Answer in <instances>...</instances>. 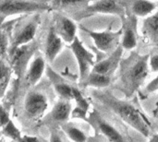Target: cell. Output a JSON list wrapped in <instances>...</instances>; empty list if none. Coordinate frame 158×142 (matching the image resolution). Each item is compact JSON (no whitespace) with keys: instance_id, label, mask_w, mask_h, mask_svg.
Returning <instances> with one entry per match:
<instances>
[{"instance_id":"1","label":"cell","mask_w":158,"mask_h":142,"mask_svg":"<svg viewBox=\"0 0 158 142\" xmlns=\"http://www.w3.org/2000/svg\"><path fill=\"white\" fill-rule=\"evenodd\" d=\"M149 55H140L132 51L119 64L118 89L126 97L132 96L143 84L149 74Z\"/></svg>"},{"instance_id":"2","label":"cell","mask_w":158,"mask_h":142,"mask_svg":"<svg viewBox=\"0 0 158 142\" xmlns=\"http://www.w3.org/2000/svg\"><path fill=\"white\" fill-rule=\"evenodd\" d=\"M98 99L117 114L127 125L138 131L141 135L147 138L150 129L139 110L127 101L119 100L109 92H96Z\"/></svg>"},{"instance_id":"3","label":"cell","mask_w":158,"mask_h":142,"mask_svg":"<svg viewBox=\"0 0 158 142\" xmlns=\"http://www.w3.org/2000/svg\"><path fill=\"white\" fill-rule=\"evenodd\" d=\"M51 11L49 3L33 0H0V16L5 18L13 15H32Z\"/></svg>"},{"instance_id":"4","label":"cell","mask_w":158,"mask_h":142,"mask_svg":"<svg viewBox=\"0 0 158 142\" xmlns=\"http://www.w3.org/2000/svg\"><path fill=\"white\" fill-rule=\"evenodd\" d=\"M98 13L117 15L122 19L127 12L122 0H96L93 4H89L85 7L72 13L71 17L75 20H81Z\"/></svg>"},{"instance_id":"5","label":"cell","mask_w":158,"mask_h":142,"mask_svg":"<svg viewBox=\"0 0 158 142\" xmlns=\"http://www.w3.org/2000/svg\"><path fill=\"white\" fill-rule=\"evenodd\" d=\"M40 22L41 17L38 13L32 14L30 19L25 21L22 20V22L21 18H18V24L15 27V31L10 39V48L19 47L32 42Z\"/></svg>"},{"instance_id":"6","label":"cell","mask_w":158,"mask_h":142,"mask_svg":"<svg viewBox=\"0 0 158 142\" xmlns=\"http://www.w3.org/2000/svg\"><path fill=\"white\" fill-rule=\"evenodd\" d=\"M80 29L86 32L94 41L96 48L104 53H112L120 43L119 40L122 35V29L117 31L111 30V25L104 31H94L81 25Z\"/></svg>"},{"instance_id":"7","label":"cell","mask_w":158,"mask_h":142,"mask_svg":"<svg viewBox=\"0 0 158 142\" xmlns=\"http://www.w3.org/2000/svg\"><path fill=\"white\" fill-rule=\"evenodd\" d=\"M69 47L78 62L80 79L81 82L87 78V76L91 72V67H93L95 64L94 55L93 53H91L84 47V45L77 36L69 44Z\"/></svg>"},{"instance_id":"8","label":"cell","mask_w":158,"mask_h":142,"mask_svg":"<svg viewBox=\"0 0 158 142\" xmlns=\"http://www.w3.org/2000/svg\"><path fill=\"white\" fill-rule=\"evenodd\" d=\"M38 48V43L37 41H32L27 44L15 47V48H10L8 51L11 66L14 67L16 72L19 75L21 74L31 58V56L34 54V52Z\"/></svg>"},{"instance_id":"9","label":"cell","mask_w":158,"mask_h":142,"mask_svg":"<svg viewBox=\"0 0 158 142\" xmlns=\"http://www.w3.org/2000/svg\"><path fill=\"white\" fill-rule=\"evenodd\" d=\"M122 20V35H121V43L120 45L123 49L131 51L133 50L138 43L139 35H138V17L135 15L127 12L126 16Z\"/></svg>"},{"instance_id":"10","label":"cell","mask_w":158,"mask_h":142,"mask_svg":"<svg viewBox=\"0 0 158 142\" xmlns=\"http://www.w3.org/2000/svg\"><path fill=\"white\" fill-rule=\"evenodd\" d=\"M57 35L67 43H71L75 39L77 32L76 23L69 17L62 14H54V24H53Z\"/></svg>"},{"instance_id":"11","label":"cell","mask_w":158,"mask_h":142,"mask_svg":"<svg viewBox=\"0 0 158 142\" xmlns=\"http://www.w3.org/2000/svg\"><path fill=\"white\" fill-rule=\"evenodd\" d=\"M26 113L31 118H38L48 108L47 98L40 91H29L24 102Z\"/></svg>"},{"instance_id":"12","label":"cell","mask_w":158,"mask_h":142,"mask_svg":"<svg viewBox=\"0 0 158 142\" xmlns=\"http://www.w3.org/2000/svg\"><path fill=\"white\" fill-rule=\"evenodd\" d=\"M122 55H123V47L119 44L109 55L108 57L95 63L91 71L112 77L114 72L119 67L120 61L122 60Z\"/></svg>"},{"instance_id":"13","label":"cell","mask_w":158,"mask_h":142,"mask_svg":"<svg viewBox=\"0 0 158 142\" xmlns=\"http://www.w3.org/2000/svg\"><path fill=\"white\" fill-rule=\"evenodd\" d=\"M63 47V41L57 35L55 30L54 26H50L49 30L46 35L45 44H44V55L48 62H53L57 55L61 52Z\"/></svg>"},{"instance_id":"14","label":"cell","mask_w":158,"mask_h":142,"mask_svg":"<svg viewBox=\"0 0 158 142\" xmlns=\"http://www.w3.org/2000/svg\"><path fill=\"white\" fill-rule=\"evenodd\" d=\"M126 12L131 13L136 17H146L156 8V3L150 0H122Z\"/></svg>"},{"instance_id":"15","label":"cell","mask_w":158,"mask_h":142,"mask_svg":"<svg viewBox=\"0 0 158 142\" xmlns=\"http://www.w3.org/2000/svg\"><path fill=\"white\" fill-rule=\"evenodd\" d=\"M142 34L151 44H158V11L143 19Z\"/></svg>"},{"instance_id":"16","label":"cell","mask_w":158,"mask_h":142,"mask_svg":"<svg viewBox=\"0 0 158 142\" xmlns=\"http://www.w3.org/2000/svg\"><path fill=\"white\" fill-rule=\"evenodd\" d=\"M45 69V61L43 56H36L31 63V66L26 73V82L30 86H34L41 79Z\"/></svg>"},{"instance_id":"17","label":"cell","mask_w":158,"mask_h":142,"mask_svg":"<svg viewBox=\"0 0 158 142\" xmlns=\"http://www.w3.org/2000/svg\"><path fill=\"white\" fill-rule=\"evenodd\" d=\"M91 0H51L49 3L51 11H71L76 12L90 4Z\"/></svg>"},{"instance_id":"18","label":"cell","mask_w":158,"mask_h":142,"mask_svg":"<svg viewBox=\"0 0 158 142\" xmlns=\"http://www.w3.org/2000/svg\"><path fill=\"white\" fill-rule=\"evenodd\" d=\"M96 124L100 132L110 142H125L124 138L120 134V132L111 124L106 122V120L97 116Z\"/></svg>"},{"instance_id":"19","label":"cell","mask_w":158,"mask_h":142,"mask_svg":"<svg viewBox=\"0 0 158 142\" xmlns=\"http://www.w3.org/2000/svg\"><path fill=\"white\" fill-rule=\"evenodd\" d=\"M112 77L91 71L87 78L81 82V85L84 88L94 87V88H106L111 84Z\"/></svg>"},{"instance_id":"20","label":"cell","mask_w":158,"mask_h":142,"mask_svg":"<svg viewBox=\"0 0 158 142\" xmlns=\"http://www.w3.org/2000/svg\"><path fill=\"white\" fill-rule=\"evenodd\" d=\"M70 113H71V104L69 101L61 100L55 104L51 115L54 120L57 122H65L69 119Z\"/></svg>"},{"instance_id":"21","label":"cell","mask_w":158,"mask_h":142,"mask_svg":"<svg viewBox=\"0 0 158 142\" xmlns=\"http://www.w3.org/2000/svg\"><path fill=\"white\" fill-rule=\"evenodd\" d=\"M73 100L76 102V109L73 111V116L85 119V116L89 109V103L77 88H73Z\"/></svg>"},{"instance_id":"22","label":"cell","mask_w":158,"mask_h":142,"mask_svg":"<svg viewBox=\"0 0 158 142\" xmlns=\"http://www.w3.org/2000/svg\"><path fill=\"white\" fill-rule=\"evenodd\" d=\"M11 67L2 57H0V99L4 96L6 92L11 77Z\"/></svg>"},{"instance_id":"23","label":"cell","mask_w":158,"mask_h":142,"mask_svg":"<svg viewBox=\"0 0 158 142\" xmlns=\"http://www.w3.org/2000/svg\"><path fill=\"white\" fill-rule=\"evenodd\" d=\"M63 130L65 131L67 136L69 138V140H71L73 142L87 141V136L85 135V133L81 129H80L74 126L65 125V126H63Z\"/></svg>"},{"instance_id":"24","label":"cell","mask_w":158,"mask_h":142,"mask_svg":"<svg viewBox=\"0 0 158 142\" xmlns=\"http://www.w3.org/2000/svg\"><path fill=\"white\" fill-rule=\"evenodd\" d=\"M54 87L56 93L62 98V100L70 101L73 99V87L62 81L56 82L54 84Z\"/></svg>"},{"instance_id":"25","label":"cell","mask_w":158,"mask_h":142,"mask_svg":"<svg viewBox=\"0 0 158 142\" xmlns=\"http://www.w3.org/2000/svg\"><path fill=\"white\" fill-rule=\"evenodd\" d=\"M3 133L5 136L15 140H19L21 138L20 132L19 130L15 127V125L13 124L12 121H9L4 128H3Z\"/></svg>"},{"instance_id":"26","label":"cell","mask_w":158,"mask_h":142,"mask_svg":"<svg viewBox=\"0 0 158 142\" xmlns=\"http://www.w3.org/2000/svg\"><path fill=\"white\" fill-rule=\"evenodd\" d=\"M10 41L8 40L7 32L5 29H0V57L3 56L7 53L8 44Z\"/></svg>"},{"instance_id":"27","label":"cell","mask_w":158,"mask_h":142,"mask_svg":"<svg viewBox=\"0 0 158 142\" xmlns=\"http://www.w3.org/2000/svg\"><path fill=\"white\" fill-rule=\"evenodd\" d=\"M9 121L10 119L7 111L0 105V128H4Z\"/></svg>"},{"instance_id":"28","label":"cell","mask_w":158,"mask_h":142,"mask_svg":"<svg viewBox=\"0 0 158 142\" xmlns=\"http://www.w3.org/2000/svg\"><path fill=\"white\" fill-rule=\"evenodd\" d=\"M149 67L153 72H158V54L152 55L149 57Z\"/></svg>"},{"instance_id":"29","label":"cell","mask_w":158,"mask_h":142,"mask_svg":"<svg viewBox=\"0 0 158 142\" xmlns=\"http://www.w3.org/2000/svg\"><path fill=\"white\" fill-rule=\"evenodd\" d=\"M146 91L149 93H152V92L158 91V77L154 79L152 81H150V83L146 86Z\"/></svg>"},{"instance_id":"30","label":"cell","mask_w":158,"mask_h":142,"mask_svg":"<svg viewBox=\"0 0 158 142\" xmlns=\"http://www.w3.org/2000/svg\"><path fill=\"white\" fill-rule=\"evenodd\" d=\"M50 142H63V140H62L60 135H59L57 132L54 131V132H52V134H51Z\"/></svg>"},{"instance_id":"31","label":"cell","mask_w":158,"mask_h":142,"mask_svg":"<svg viewBox=\"0 0 158 142\" xmlns=\"http://www.w3.org/2000/svg\"><path fill=\"white\" fill-rule=\"evenodd\" d=\"M18 141L19 142H40V140H39L37 138H35V137H27V136H25V137H21Z\"/></svg>"},{"instance_id":"32","label":"cell","mask_w":158,"mask_h":142,"mask_svg":"<svg viewBox=\"0 0 158 142\" xmlns=\"http://www.w3.org/2000/svg\"><path fill=\"white\" fill-rule=\"evenodd\" d=\"M148 142H158V134H155L154 136H152Z\"/></svg>"}]
</instances>
